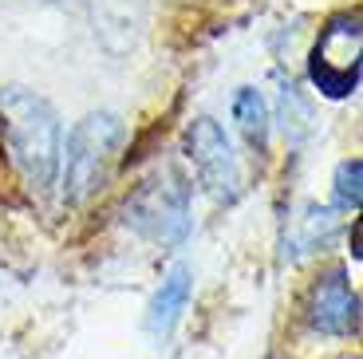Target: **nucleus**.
I'll return each instance as SVG.
<instances>
[{
  "label": "nucleus",
  "instance_id": "1",
  "mask_svg": "<svg viewBox=\"0 0 363 359\" xmlns=\"http://www.w3.org/2000/svg\"><path fill=\"white\" fill-rule=\"evenodd\" d=\"M0 131L32 189H48L60 174V115L28 87H0Z\"/></svg>",
  "mask_w": 363,
  "mask_h": 359
},
{
  "label": "nucleus",
  "instance_id": "2",
  "mask_svg": "<svg viewBox=\"0 0 363 359\" xmlns=\"http://www.w3.org/2000/svg\"><path fill=\"white\" fill-rule=\"evenodd\" d=\"M123 138H127V123L115 111H91L75 123L72 138H67V162H64L67 206H83L91 194L103 189Z\"/></svg>",
  "mask_w": 363,
  "mask_h": 359
},
{
  "label": "nucleus",
  "instance_id": "3",
  "mask_svg": "<svg viewBox=\"0 0 363 359\" xmlns=\"http://www.w3.org/2000/svg\"><path fill=\"white\" fill-rule=\"evenodd\" d=\"M123 221L155 245H178L190 233V186L174 166H158L130 189Z\"/></svg>",
  "mask_w": 363,
  "mask_h": 359
},
{
  "label": "nucleus",
  "instance_id": "4",
  "mask_svg": "<svg viewBox=\"0 0 363 359\" xmlns=\"http://www.w3.org/2000/svg\"><path fill=\"white\" fill-rule=\"evenodd\" d=\"M359 12H344V16L328 20L320 32L316 48L308 55V79L320 95L328 99H344L359 87Z\"/></svg>",
  "mask_w": 363,
  "mask_h": 359
},
{
  "label": "nucleus",
  "instance_id": "5",
  "mask_svg": "<svg viewBox=\"0 0 363 359\" xmlns=\"http://www.w3.org/2000/svg\"><path fill=\"white\" fill-rule=\"evenodd\" d=\"M186 158L194 162L198 186L218 206H225V201H233L241 194V166H237V154L218 118L201 115L190 123V131H186Z\"/></svg>",
  "mask_w": 363,
  "mask_h": 359
},
{
  "label": "nucleus",
  "instance_id": "6",
  "mask_svg": "<svg viewBox=\"0 0 363 359\" xmlns=\"http://www.w3.org/2000/svg\"><path fill=\"white\" fill-rule=\"evenodd\" d=\"M355 320H359V300H355L352 285H347V272L332 269L328 277H320L312 285L308 324L324 336H347L355 332Z\"/></svg>",
  "mask_w": 363,
  "mask_h": 359
},
{
  "label": "nucleus",
  "instance_id": "7",
  "mask_svg": "<svg viewBox=\"0 0 363 359\" xmlns=\"http://www.w3.org/2000/svg\"><path fill=\"white\" fill-rule=\"evenodd\" d=\"M91 20H95V40L107 52L123 55L138 44L146 28V0H95L91 4Z\"/></svg>",
  "mask_w": 363,
  "mask_h": 359
},
{
  "label": "nucleus",
  "instance_id": "8",
  "mask_svg": "<svg viewBox=\"0 0 363 359\" xmlns=\"http://www.w3.org/2000/svg\"><path fill=\"white\" fill-rule=\"evenodd\" d=\"M190 292H194L190 269H186V265H174V269L166 272L162 288L155 292V300H150V312H146V332L155 336V340H166V336L174 332V324L182 320V312L190 304Z\"/></svg>",
  "mask_w": 363,
  "mask_h": 359
},
{
  "label": "nucleus",
  "instance_id": "9",
  "mask_svg": "<svg viewBox=\"0 0 363 359\" xmlns=\"http://www.w3.org/2000/svg\"><path fill=\"white\" fill-rule=\"evenodd\" d=\"M336 233V214L324 206H304L284 225V260H304L308 253L324 249Z\"/></svg>",
  "mask_w": 363,
  "mask_h": 359
},
{
  "label": "nucleus",
  "instance_id": "10",
  "mask_svg": "<svg viewBox=\"0 0 363 359\" xmlns=\"http://www.w3.org/2000/svg\"><path fill=\"white\" fill-rule=\"evenodd\" d=\"M233 118H237V126H241L245 143L253 146V150H264V143H269V103L261 99V91H253V87L237 91L233 95Z\"/></svg>",
  "mask_w": 363,
  "mask_h": 359
},
{
  "label": "nucleus",
  "instance_id": "11",
  "mask_svg": "<svg viewBox=\"0 0 363 359\" xmlns=\"http://www.w3.org/2000/svg\"><path fill=\"white\" fill-rule=\"evenodd\" d=\"M281 118H284V135H289V143H304L308 138V131H312V107L304 99H300V91L292 87H284L281 91Z\"/></svg>",
  "mask_w": 363,
  "mask_h": 359
},
{
  "label": "nucleus",
  "instance_id": "12",
  "mask_svg": "<svg viewBox=\"0 0 363 359\" xmlns=\"http://www.w3.org/2000/svg\"><path fill=\"white\" fill-rule=\"evenodd\" d=\"M359 182H363V162L359 158L340 162V170H336V201L344 209L359 206Z\"/></svg>",
  "mask_w": 363,
  "mask_h": 359
},
{
  "label": "nucleus",
  "instance_id": "13",
  "mask_svg": "<svg viewBox=\"0 0 363 359\" xmlns=\"http://www.w3.org/2000/svg\"><path fill=\"white\" fill-rule=\"evenodd\" d=\"M352 257H359V225H352Z\"/></svg>",
  "mask_w": 363,
  "mask_h": 359
}]
</instances>
